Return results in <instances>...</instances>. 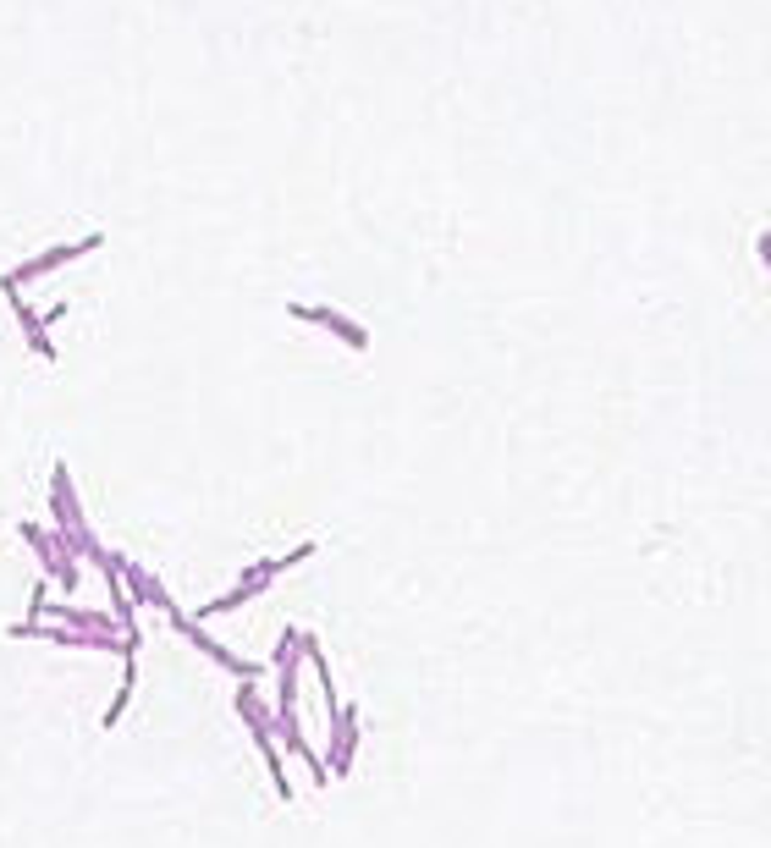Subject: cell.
<instances>
[{
	"label": "cell",
	"instance_id": "cell-1",
	"mask_svg": "<svg viewBox=\"0 0 771 848\" xmlns=\"http://www.w3.org/2000/svg\"><path fill=\"white\" fill-rule=\"evenodd\" d=\"M166 623H171V628H177L193 650H204V656H210L215 667H227V672H237V678H248V672H253V667L237 656V650H227L220 639H210V628H204V623H193V617H187L182 606H171V611H166Z\"/></svg>",
	"mask_w": 771,
	"mask_h": 848
},
{
	"label": "cell",
	"instance_id": "cell-2",
	"mask_svg": "<svg viewBox=\"0 0 771 848\" xmlns=\"http://www.w3.org/2000/svg\"><path fill=\"white\" fill-rule=\"evenodd\" d=\"M352 749H359V705H342L331 716V755H326V771L331 777H347L352 771Z\"/></svg>",
	"mask_w": 771,
	"mask_h": 848
},
{
	"label": "cell",
	"instance_id": "cell-3",
	"mask_svg": "<svg viewBox=\"0 0 771 848\" xmlns=\"http://www.w3.org/2000/svg\"><path fill=\"white\" fill-rule=\"evenodd\" d=\"M116 562H121V557H116ZM121 584L133 590V606H154V611H171V606H177V601L166 595V584L149 578L138 562H121Z\"/></svg>",
	"mask_w": 771,
	"mask_h": 848
}]
</instances>
